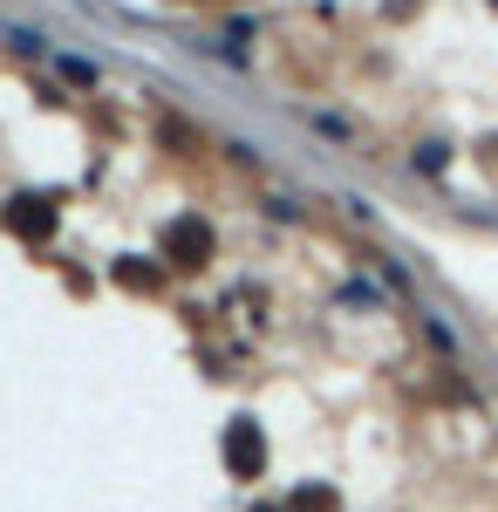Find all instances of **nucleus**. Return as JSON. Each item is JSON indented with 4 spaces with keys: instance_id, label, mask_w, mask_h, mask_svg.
<instances>
[{
    "instance_id": "7ed1b4c3",
    "label": "nucleus",
    "mask_w": 498,
    "mask_h": 512,
    "mask_svg": "<svg viewBox=\"0 0 498 512\" xmlns=\"http://www.w3.org/2000/svg\"><path fill=\"white\" fill-rule=\"evenodd\" d=\"M7 226L21 239H48L55 233V205H48V198H14V205H7Z\"/></svg>"
},
{
    "instance_id": "f257e3e1",
    "label": "nucleus",
    "mask_w": 498,
    "mask_h": 512,
    "mask_svg": "<svg viewBox=\"0 0 498 512\" xmlns=\"http://www.w3.org/2000/svg\"><path fill=\"white\" fill-rule=\"evenodd\" d=\"M226 472L232 478H260L267 472V437H260L253 417H239V424L226 431Z\"/></svg>"
},
{
    "instance_id": "f03ea898",
    "label": "nucleus",
    "mask_w": 498,
    "mask_h": 512,
    "mask_svg": "<svg viewBox=\"0 0 498 512\" xmlns=\"http://www.w3.org/2000/svg\"><path fill=\"white\" fill-rule=\"evenodd\" d=\"M164 253H171L178 267H205V260H212V226H205V219H171V226H164Z\"/></svg>"
},
{
    "instance_id": "423d86ee",
    "label": "nucleus",
    "mask_w": 498,
    "mask_h": 512,
    "mask_svg": "<svg viewBox=\"0 0 498 512\" xmlns=\"http://www.w3.org/2000/svg\"><path fill=\"white\" fill-rule=\"evenodd\" d=\"M260 512H280V506H260Z\"/></svg>"
},
{
    "instance_id": "20e7f679",
    "label": "nucleus",
    "mask_w": 498,
    "mask_h": 512,
    "mask_svg": "<svg viewBox=\"0 0 498 512\" xmlns=\"http://www.w3.org/2000/svg\"><path fill=\"white\" fill-rule=\"evenodd\" d=\"M116 280H123V287H137V294H151V287H157V274H151V267H137V260H123Z\"/></svg>"
},
{
    "instance_id": "39448f33",
    "label": "nucleus",
    "mask_w": 498,
    "mask_h": 512,
    "mask_svg": "<svg viewBox=\"0 0 498 512\" xmlns=\"http://www.w3.org/2000/svg\"><path fill=\"white\" fill-rule=\"evenodd\" d=\"M294 512H335V492L328 485H307L301 499H294Z\"/></svg>"
}]
</instances>
